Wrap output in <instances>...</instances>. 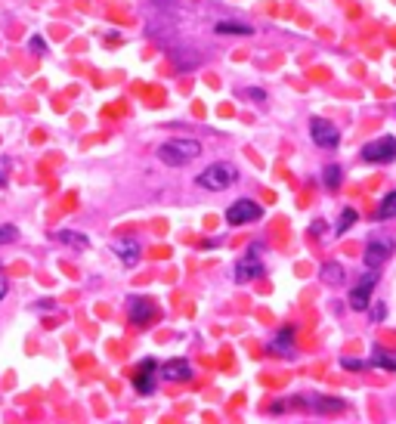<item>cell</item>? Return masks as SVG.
Listing matches in <instances>:
<instances>
[{
    "label": "cell",
    "mask_w": 396,
    "mask_h": 424,
    "mask_svg": "<svg viewBox=\"0 0 396 424\" xmlns=\"http://www.w3.org/2000/svg\"><path fill=\"white\" fill-rule=\"evenodd\" d=\"M155 155H158L161 164H167V168H186L189 161H195L198 155H201V143L198 140H167V143H161L158 149H155Z\"/></svg>",
    "instance_id": "obj_1"
},
{
    "label": "cell",
    "mask_w": 396,
    "mask_h": 424,
    "mask_svg": "<svg viewBox=\"0 0 396 424\" xmlns=\"http://www.w3.org/2000/svg\"><path fill=\"white\" fill-rule=\"evenodd\" d=\"M235 180H239V170H235V164H229V161L208 164V168L195 177V183L201 189H208V192H223V189H229Z\"/></svg>",
    "instance_id": "obj_2"
},
{
    "label": "cell",
    "mask_w": 396,
    "mask_h": 424,
    "mask_svg": "<svg viewBox=\"0 0 396 424\" xmlns=\"http://www.w3.org/2000/svg\"><path fill=\"white\" fill-rule=\"evenodd\" d=\"M263 273H266V267H263V260H260V245H251V251H248V254L235 263L232 279L239 282V285H245V282L260 279Z\"/></svg>",
    "instance_id": "obj_3"
},
{
    "label": "cell",
    "mask_w": 396,
    "mask_h": 424,
    "mask_svg": "<svg viewBox=\"0 0 396 424\" xmlns=\"http://www.w3.org/2000/svg\"><path fill=\"white\" fill-rule=\"evenodd\" d=\"M377 269H368V273H362V279L356 282V285L350 288V310H356V313H365L368 310V304H371V288L377 285Z\"/></svg>",
    "instance_id": "obj_4"
},
{
    "label": "cell",
    "mask_w": 396,
    "mask_h": 424,
    "mask_svg": "<svg viewBox=\"0 0 396 424\" xmlns=\"http://www.w3.org/2000/svg\"><path fill=\"white\" fill-rule=\"evenodd\" d=\"M362 161L368 164H390L396 161V137H377L362 149Z\"/></svg>",
    "instance_id": "obj_5"
},
{
    "label": "cell",
    "mask_w": 396,
    "mask_h": 424,
    "mask_svg": "<svg viewBox=\"0 0 396 424\" xmlns=\"http://www.w3.org/2000/svg\"><path fill=\"white\" fill-rule=\"evenodd\" d=\"M260 217H263V208H260L257 201H251V199L232 201L229 211H226V223L229 226H245V223H254V220H260Z\"/></svg>",
    "instance_id": "obj_6"
},
{
    "label": "cell",
    "mask_w": 396,
    "mask_h": 424,
    "mask_svg": "<svg viewBox=\"0 0 396 424\" xmlns=\"http://www.w3.org/2000/svg\"><path fill=\"white\" fill-rule=\"evenodd\" d=\"M291 405H303V409L322 412V415H334V412H344L346 403L334 397H313V393H303V397H291Z\"/></svg>",
    "instance_id": "obj_7"
},
{
    "label": "cell",
    "mask_w": 396,
    "mask_h": 424,
    "mask_svg": "<svg viewBox=\"0 0 396 424\" xmlns=\"http://www.w3.org/2000/svg\"><path fill=\"white\" fill-rule=\"evenodd\" d=\"M390 254H393V242H390V238H368L365 254H362L365 269H381L384 263L390 260Z\"/></svg>",
    "instance_id": "obj_8"
},
{
    "label": "cell",
    "mask_w": 396,
    "mask_h": 424,
    "mask_svg": "<svg viewBox=\"0 0 396 424\" xmlns=\"http://www.w3.org/2000/svg\"><path fill=\"white\" fill-rule=\"evenodd\" d=\"M309 140H313L316 146H322V149H338L340 131L334 124H328V121H322V118H309Z\"/></svg>",
    "instance_id": "obj_9"
},
{
    "label": "cell",
    "mask_w": 396,
    "mask_h": 424,
    "mask_svg": "<svg viewBox=\"0 0 396 424\" xmlns=\"http://www.w3.org/2000/svg\"><path fill=\"white\" fill-rule=\"evenodd\" d=\"M155 316H158V306H155L148 298H130L127 300V319L133 325H148Z\"/></svg>",
    "instance_id": "obj_10"
},
{
    "label": "cell",
    "mask_w": 396,
    "mask_h": 424,
    "mask_svg": "<svg viewBox=\"0 0 396 424\" xmlns=\"http://www.w3.org/2000/svg\"><path fill=\"white\" fill-rule=\"evenodd\" d=\"M155 375H158V362L148 356V359H142L140 366H136V375H133L136 393H152L155 390Z\"/></svg>",
    "instance_id": "obj_11"
},
{
    "label": "cell",
    "mask_w": 396,
    "mask_h": 424,
    "mask_svg": "<svg viewBox=\"0 0 396 424\" xmlns=\"http://www.w3.org/2000/svg\"><path fill=\"white\" fill-rule=\"evenodd\" d=\"M158 375L164 381H177V384H183V381H192V362L183 359V356H177V359H167L164 366H161Z\"/></svg>",
    "instance_id": "obj_12"
},
{
    "label": "cell",
    "mask_w": 396,
    "mask_h": 424,
    "mask_svg": "<svg viewBox=\"0 0 396 424\" xmlns=\"http://www.w3.org/2000/svg\"><path fill=\"white\" fill-rule=\"evenodd\" d=\"M294 331L291 328H278L276 335H272V341H270V353H276V356H285V359H291V356H294Z\"/></svg>",
    "instance_id": "obj_13"
},
{
    "label": "cell",
    "mask_w": 396,
    "mask_h": 424,
    "mask_svg": "<svg viewBox=\"0 0 396 424\" xmlns=\"http://www.w3.org/2000/svg\"><path fill=\"white\" fill-rule=\"evenodd\" d=\"M111 251H115V254L124 260V267H136V263H140V254H142V251H140V245H136L133 238H124V242H115V248H111Z\"/></svg>",
    "instance_id": "obj_14"
},
{
    "label": "cell",
    "mask_w": 396,
    "mask_h": 424,
    "mask_svg": "<svg viewBox=\"0 0 396 424\" xmlns=\"http://www.w3.org/2000/svg\"><path fill=\"white\" fill-rule=\"evenodd\" d=\"M368 366L384 368V372H396V353H390V350H384V347H375L368 356Z\"/></svg>",
    "instance_id": "obj_15"
},
{
    "label": "cell",
    "mask_w": 396,
    "mask_h": 424,
    "mask_svg": "<svg viewBox=\"0 0 396 424\" xmlns=\"http://www.w3.org/2000/svg\"><path fill=\"white\" fill-rule=\"evenodd\" d=\"M214 32H217V34H232V38H248V34H254V28H251V25H245V22L226 19V22H217Z\"/></svg>",
    "instance_id": "obj_16"
},
{
    "label": "cell",
    "mask_w": 396,
    "mask_h": 424,
    "mask_svg": "<svg viewBox=\"0 0 396 424\" xmlns=\"http://www.w3.org/2000/svg\"><path fill=\"white\" fill-rule=\"evenodd\" d=\"M56 238H59L62 245H68V248H78V251L90 248V238H87L84 232H74V230H59L56 232Z\"/></svg>",
    "instance_id": "obj_17"
},
{
    "label": "cell",
    "mask_w": 396,
    "mask_h": 424,
    "mask_svg": "<svg viewBox=\"0 0 396 424\" xmlns=\"http://www.w3.org/2000/svg\"><path fill=\"white\" fill-rule=\"evenodd\" d=\"M322 282L325 285H340L344 282V267H340L338 260H328V263H322Z\"/></svg>",
    "instance_id": "obj_18"
},
{
    "label": "cell",
    "mask_w": 396,
    "mask_h": 424,
    "mask_svg": "<svg viewBox=\"0 0 396 424\" xmlns=\"http://www.w3.org/2000/svg\"><path fill=\"white\" fill-rule=\"evenodd\" d=\"M377 217L381 220H393L396 217V192H387L377 205Z\"/></svg>",
    "instance_id": "obj_19"
},
{
    "label": "cell",
    "mask_w": 396,
    "mask_h": 424,
    "mask_svg": "<svg viewBox=\"0 0 396 424\" xmlns=\"http://www.w3.org/2000/svg\"><path fill=\"white\" fill-rule=\"evenodd\" d=\"M356 220H359L356 208H344V211H340V217H338V226H334V232H338V236H344V232L350 230L353 223H356Z\"/></svg>",
    "instance_id": "obj_20"
},
{
    "label": "cell",
    "mask_w": 396,
    "mask_h": 424,
    "mask_svg": "<svg viewBox=\"0 0 396 424\" xmlns=\"http://www.w3.org/2000/svg\"><path fill=\"white\" fill-rule=\"evenodd\" d=\"M322 183H325V189H338L340 186V168L338 164H328V168L322 170Z\"/></svg>",
    "instance_id": "obj_21"
},
{
    "label": "cell",
    "mask_w": 396,
    "mask_h": 424,
    "mask_svg": "<svg viewBox=\"0 0 396 424\" xmlns=\"http://www.w3.org/2000/svg\"><path fill=\"white\" fill-rule=\"evenodd\" d=\"M340 368H346V372H362V368H368V359H353V356H344V359H340Z\"/></svg>",
    "instance_id": "obj_22"
},
{
    "label": "cell",
    "mask_w": 396,
    "mask_h": 424,
    "mask_svg": "<svg viewBox=\"0 0 396 424\" xmlns=\"http://www.w3.org/2000/svg\"><path fill=\"white\" fill-rule=\"evenodd\" d=\"M16 236H19V230H16L12 223H3V226H0V245H3V242H16Z\"/></svg>",
    "instance_id": "obj_23"
},
{
    "label": "cell",
    "mask_w": 396,
    "mask_h": 424,
    "mask_svg": "<svg viewBox=\"0 0 396 424\" xmlns=\"http://www.w3.org/2000/svg\"><path fill=\"white\" fill-rule=\"evenodd\" d=\"M28 47H31V50H34V53H47V41H43L41 34H34V38L28 41Z\"/></svg>",
    "instance_id": "obj_24"
},
{
    "label": "cell",
    "mask_w": 396,
    "mask_h": 424,
    "mask_svg": "<svg viewBox=\"0 0 396 424\" xmlns=\"http://www.w3.org/2000/svg\"><path fill=\"white\" fill-rule=\"evenodd\" d=\"M384 316H387V306L375 304V310H371V319H375V322H384Z\"/></svg>",
    "instance_id": "obj_25"
},
{
    "label": "cell",
    "mask_w": 396,
    "mask_h": 424,
    "mask_svg": "<svg viewBox=\"0 0 396 424\" xmlns=\"http://www.w3.org/2000/svg\"><path fill=\"white\" fill-rule=\"evenodd\" d=\"M245 93L251 96L254 102H263V100H266V93H263V90H260V87H251V90H245Z\"/></svg>",
    "instance_id": "obj_26"
},
{
    "label": "cell",
    "mask_w": 396,
    "mask_h": 424,
    "mask_svg": "<svg viewBox=\"0 0 396 424\" xmlns=\"http://www.w3.org/2000/svg\"><path fill=\"white\" fill-rule=\"evenodd\" d=\"M6 288H10V282H6V273H3V267H0V300L6 298Z\"/></svg>",
    "instance_id": "obj_27"
},
{
    "label": "cell",
    "mask_w": 396,
    "mask_h": 424,
    "mask_svg": "<svg viewBox=\"0 0 396 424\" xmlns=\"http://www.w3.org/2000/svg\"><path fill=\"white\" fill-rule=\"evenodd\" d=\"M6 186V177H3V170H0V189H3Z\"/></svg>",
    "instance_id": "obj_28"
}]
</instances>
